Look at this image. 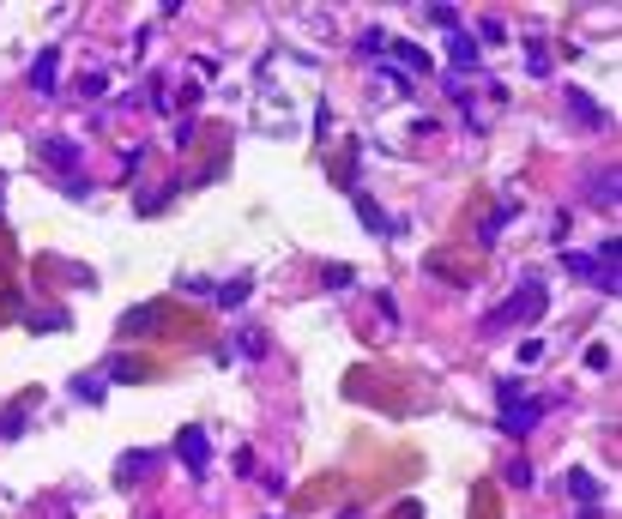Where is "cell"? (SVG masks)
Instances as JSON below:
<instances>
[{
  "instance_id": "obj_18",
  "label": "cell",
  "mask_w": 622,
  "mask_h": 519,
  "mask_svg": "<svg viewBox=\"0 0 622 519\" xmlns=\"http://www.w3.org/2000/svg\"><path fill=\"white\" fill-rule=\"evenodd\" d=\"M357 218H363V224H375V230H393V224L380 218V206L369 200V194H357Z\"/></svg>"
},
{
  "instance_id": "obj_15",
  "label": "cell",
  "mask_w": 622,
  "mask_h": 519,
  "mask_svg": "<svg viewBox=\"0 0 622 519\" xmlns=\"http://www.w3.org/2000/svg\"><path fill=\"white\" fill-rule=\"evenodd\" d=\"M508 218H519V200H502V206H495V218H489V224H484V230H478V236H484V242H495Z\"/></svg>"
},
{
  "instance_id": "obj_6",
  "label": "cell",
  "mask_w": 622,
  "mask_h": 519,
  "mask_svg": "<svg viewBox=\"0 0 622 519\" xmlns=\"http://www.w3.org/2000/svg\"><path fill=\"white\" fill-rule=\"evenodd\" d=\"M151 471H157V453H121V459H115V484L121 489H134V484H145V477H151Z\"/></svg>"
},
{
  "instance_id": "obj_19",
  "label": "cell",
  "mask_w": 622,
  "mask_h": 519,
  "mask_svg": "<svg viewBox=\"0 0 622 519\" xmlns=\"http://www.w3.org/2000/svg\"><path fill=\"white\" fill-rule=\"evenodd\" d=\"M369 61H380V49H387V31H363V42H357Z\"/></svg>"
},
{
  "instance_id": "obj_9",
  "label": "cell",
  "mask_w": 622,
  "mask_h": 519,
  "mask_svg": "<svg viewBox=\"0 0 622 519\" xmlns=\"http://www.w3.org/2000/svg\"><path fill=\"white\" fill-rule=\"evenodd\" d=\"M387 49H393V61H399L405 73H429V67H435V61H429L417 42H393V36H387Z\"/></svg>"
},
{
  "instance_id": "obj_8",
  "label": "cell",
  "mask_w": 622,
  "mask_h": 519,
  "mask_svg": "<svg viewBox=\"0 0 622 519\" xmlns=\"http://www.w3.org/2000/svg\"><path fill=\"white\" fill-rule=\"evenodd\" d=\"M31 405H36V393H25L12 411H0V441H19V435H25V416H31Z\"/></svg>"
},
{
  "instance_id": "obj_17",
  "label": "cell",
  "mask_w": 622,
  "mask_h": 519,
  "mask_svg": "<svg viewBox=\"0 0 622 519\" xmlns=\"http://www.w3.org/2000/svg\"><path fill=\"white\" fill-rule=\"evenodd\" d=\"M73 399H85V405H104V375H85V381H73Z\"/></svg>"
},
{
  "instance_id": "obj_16",
  "label": "cell",
  "mask_w": 622,
  "mask_h": 519,
  "mask_svg": "<svg viewBox=\"0 0 622 519\" xmlns=\"http://www.w3.org/2000/svg\"><path fill=\"white\" fill-rule=\"evenodd\" d=\"M145 375H151V369L134 363V356H115V363H109V381H145Z\"/></svg>"
},
{
  "instance_id": "obj_4",
  "label": "cell",
  "mask_w": 622,
  "mask_h": 519,
  "mask_svg": "<svg viewBox=\"0 0 622 519\" xmlns=\"http://www.w3.org/2000/svg\"><path fill=\"white\" fill-rule=\"evenodd\" d=\"M164 320H170V309H164V302H145V309L121 314V339H151Z\"/></svg>"
},
{
  "instance_id": "obj_21",
  "label": "cell",
  "mask_w": 622,
  "mask_h": 519,
  "mask_svg": "<svg viewBox=\"0 0 622 519\" xmlns=\"http://www.w3.org/2000/svg\"><path fill=\"white\" fill-rule=\"evenodd\" d=\"M508 484H514V489L532 484V465H526V459H514V465H508Z\"/></svg>"
},
{
  "instance_id": "obj_20",
  "label": "cell",
  "mask_w": 622,
  "mask_h": 519,
  "mask_svg": "<svg viewBox=\"0 0 622 519\" xmlns=\"http://www.w3.org/2000/svg\"><path fill=\"white\" fill-rule=\"evenodd\" d=\"M429 19H435V25H448V31H459V12H453V6H442V0L429 6Z\"/></svg>"
},
{
  "instance_id": "obj_1",
  "label": "cell",
  "mask_w": 622,
  "mask_h": 519,
  "mask_svg": "<svg viewBox=\"0 0 622 519\" xmlns=\"http://www.w3.org/2000/svg\"><path fill=\"white\" fill-rule=\"evenodd\" d=\"M495 411H502V429H508L514 441H526V435L538 429L544 405H538V399H526V386H519V381H502V386H495Z\"/></svg>"
},
{
  "instance_id": "obj_22",
  "label": "cell",
  "mask_w": 622,
  "mask_h": 519,
  "mask_svg": "<svg viewBox=\"0 0 622 519\" xmlns=\"http://www.w3.org/2000/svg\"><path fill=\"white\" fill-rule=\"evenodd\" d=\"M236 345H242V356H266V339H260V332H242Z\"/></svg>"
},
{
  "instance_id": "obj_14",
  "label": "cell",
  "mask_w": 622,
  "mask_h": 519,
  "mask_svg": "<svg viewBox=\"0 0 622 519\" xmlns=\"http://www.w3.org/2000/svg\"><path fill=\"white\" fill-rule=\"evenodd\" d=\"M568 495H574L580 508H592V501H598V484H592V471H568Z\"/></svg>"
},
{
  "instance_id": "obj_2",
  "label": "cell",
  "mask_w": 622,
  "mask_h": 519,
  "mask_svg": "<svg viewBox=\"0 0 622 519\" xmlns=\"http://www.w3.org/2000/svg\"><path fill=\"white\" fill-rule=\"evenodd\" d=\"M544 309H550L544 284H538V278H526V284H519V296H514V302H502V309L489 314L484 326H489V332H502V326H532V320H538Z\"/></svg>"
},
{
  "instance_id": "obj_3",
  "label": "cell",
  "mask_w": 622,
  "mask_h": 519,
  "mask_svg": "<svg viewBox=\"0 0 622 519\" xmlns=\"http://www.w3.org/2000/svg\"><path fill=\"white\" fill-rule=\"evenodd\" d=\"M175 459L188 465V477H206V465H211V441H206V429H200V423L175 429Z\"/></svg>"
},
{
  "instance_id": "obj_12",
  "label": "cell",
  "mask_w": 622,
  "mask_h": 519,
  "mask_svg": "<svg viewBox=\"0 0 622 519\" xmlns=\"http://www.w3.org/2000/svg\"><path fill=\"white\" fill-rule=\"evenodd\" d=\"M453 67H478V36L453 31Z\"/></svg>"
},
{
  "instance_id": "obj_7",
  "label": "cell",
  "mask_w": 622,
  "mask_h": 519,
  "mask_svg": "<svg viewBox=\"0 0 622 519\" xmlns=\"http://www.w3.org/2000/svg\"><path fill=\"white\" fill-rule=\"evenodd\" d=\"M55 73H61V49H42V55L31 61V85L42 91V97L55 91Z\"/></svg>"
},
{
  "instance_id": "obj_13",
  "label": "cell",
  "mask_w": 622,
  "mask_h": 519,
  "mask_svg": "<svg viewBox=\"0 0 622 519\" xmlns=\"http://www.w3.org/2000/svg\"><path fill=\"white\" fill-rule=\"evenodd\" d=\"M617 170H604V175H592V206H617Z\"/></svg>"
},
{
  "instance_id": "obj_10",
  "label": "cell",
  "mask_w": 622,
  "mask_h": 519,
  "mask_svg": "<svg viewBox=\"0 0 622 519\" xmlns=\"http://www.w3.org/2000/svg\"><path fill=\"white\" fill-rule=\"evenodd\" d=\"M248 290H254V278H230V284H218V290H211V302H218V309H242Z\"/></svg>"
},
{
  "instance_id": "obj_11",
  "label": "cell",
  "mask_w": 622,
  "mask_h": 519,
  "mask_svg": "<svg viewBox=\"0 0 622 519\" xmlns=\"http://www.w3.org/2000/svg\"><path fill=\"white\" fill-rule=\"evenodd\" d=\"M568 109H574V121H580V127H604V109H592L587 91H568Z\"/></svg>"
},
{
  "instance_id": "obj_5",
  "label": "cell",
  "mask_w": 622,
  "mask_h": 519,
  "mask_svg": "<svg viewBox=\"0 0 622 519\" xmlns=\"http://www.w3.org/2000/svg\"><path fill=\"white\" fill-rule=\"evenodd\" d=\"M36 151H42V164H49V170H61V175L73 181V170H79V145H73L67 134H49Z\"/></svg>"
}]
</instances>
